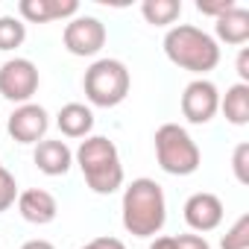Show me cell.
<instances>
[{"label":"cell","mask_w":249,"mask_h":249,"mask_svg":"<svg viewBox=\"0 0 249 249\" xmlns=\"http://www.w3.org/2000/svg\"><path fill=\"white\" fill-rule=\"evenodd\" d=\"M185 223L196 231V234H205V231H214L220 223H223V199L217 194H208V191H199V194H191L185 199Z\"/></svg>","instance_id":"obj_10"},{"label":"cell","mask_w":249,"mask_h":249,"mask_svg":"<svg viewBox=\"0 0 249 249\" xmlns=\"http://www.w3.org/2000/svg\"><path fill=\"white\" fill-rule=\"evenodd\" d=\"M150 249H176V237L173 234H161L150 243Z\"/></svg>","instance_id":"obj_26"},{"label":"cell","mask_w":249,"mask_h":249,"mask_svg":"<svg viewBox=\"0 0 249 249\" xmlns=\"http://www.w3.org/2000/svg\"><path fill=\"white\" fill-rule=\"evenodd\" d=\"M220 111L226 114L231 126H246L249 123V85L243 82L229 85L226 94L220 97Z\"/></svg>","instance_id":"obj_16"},{"label":"cell","mask_w":249,"mask_h":249,"mask_svg":"<svg viewBox=\"0 0 249 249\" xmlns=\"http://www.w3.org/2000/svg\"><path fill=\"white\" fill-rule=\"evenodd\" d=\"M141 15L153 27H170L182 15V0H144Z\"/></svg>","instance_id":"obj_17"},{"label":"cell","mask_w":249,"mask_h":249,"mask_svg":"<svg viewBox=\"0 0 249 249\" xmlns=\"http://www.w3.org/2000/svg\"><path fill=\"white\" fill-rule=\"evenodd\" d=\"M164 56L196 76H205L220 65V44L214 41L211 33L194 27V24H176L164 36Z\"/></svg>","instance_id":"obj_3"},{"label":"cell","mask_w":249,"mask_h":249,"mask_svg":"<svg viewBox=\"0 0 249 249\" xmlns=\"http://www.w3.org/2000/svg\"><path fill=\"white\" fill-rule=\"evenodd\" d=\"M79 249H126V243H123L120 237L103 234V237H94V240H88V243H85V246H79Z\"/></svg>","instance_id":"obj_24"},{"label":"cell","mask_w":249,"mask_h":249,"mask_svg":"<svg viewBox=\"0 0 249 249\" xmlns=\"http://www.w3.org/2000/svg\"><path fill=\"white\" fill-rule=\"evenodd\" d=\"M82 88H85V97H88L91 106L114 108V106H120L123 100L129 97L132 76H129L126 65H123L120 59H97L85 71Z\"/></svg>","instance_id":"obj_5"},{"label":"cell","mask_w":249,"mask_h":249,"mask_svg":"<svg viewBox=\"0 0 249 249\" xmlns=\"http://www.w3.org/2000/svg\"><path fill=\"white\" fill-rule=\"evenodd\" d=\"M120 220L132 237H156L167 223V199L156 179H132L123 188Z\"/></svg>","instance_id":"obj_1"},{"label":"cell","mask_w":249,"mask_h":249,"mask_svg":"<svg viewBox=\"0 0 249 249\" xmlns=\"http://www.w3.org/2000/svg\"><path fill=\"white\" fill-rule=\"evenodd\" d=\"M56 126H59V132H62L65 138L82 141V138H88L91 129H94V111H91V106H85V103H68V106H62L59 114H56Z\"/></svg>","instance_id":"obj_14"},{"label":"cell","mask_w":249,"mask_h":249,"mask_svg":"<svg viewBox=\"0 0 249 249\" xmlns=\"http://www.w3.org/2000/svg\"><path fill=\"white\" fill-rule=\"evenodd\" d=\"M237 76H240V82L243 85H249V47H240V53H237Z\"/></svg>","instance_id":"obj_25"},{"label":"cell","mask_w":249,"mask_h":249,"mask_svg":"<svg viewBox=\"0 0 249 249\" xmlns=\"http://www.w3.org/2000/svg\"><path fill=\"white\" fill-rule=\"evenodd\" d=\"M237 3L234 0H196V9L202 12V15H208V18H220V15H226L229 9H234Z\"/></svg>","instance_id":"obj_22"},{"label":"cell","mask_w":249,"mask_h":249,"mask_svg":"<svg viewBox=\"0 0 249 249\" xmlns=\"http://www.w3.org/2000/svg\"><path fill=\"white\" fill-rule=\"evenodd\" d=\"M33 161L44 176H65L73 167V150L62 138H44L36 144Z\"/></svg>","instance_id":"obj_12"},{"label":"cell","mask_w":249,"mask_h":249,"mask_svg":"<svg viewBox=\"0 0 249 249\" xmlns=\"http://www.w3.org/2000/svg\"><path fill=\"white\" fill-rule=\"evenodd\" d=\"M231 170H234V179L240 185H249V144H237L234 153H231Z\"/></svg>","instance_id":"obj_21"},{"label":"cell","mask_w":249,"mask_h":249,"mask_svg":"<svg viewBox=\"0 0 249 249\" xmlns=\"http://www.w3.org/2000/svg\"><path fill=\"white\" fill-rule=\"evenodd\" d=\"M173 237H176V249H211L205 234H173Z\"/></svg>","instance_id":"obj_23"},{"label":"cell","mask_w":249,"mask_h":249,"mask_svg":"<svg viewBox=\"0 0 249 249\" xmlns=\"http://www.w3.org/2000/svg\"><path fill=\"white\" fill-rule=\"evenodd\" d=\"M220 249H249V214H240L220 237Z\"/></svg>","instance_id":"obj_19"},{"label":"cell","mask_w":249,"mask_h":249,"mask_svg":"<svg viewBox=\"0 0 249 249\" xmlns=\"http://www.w3.org/2000/svg\"><path fill=\"white\" fill-rule=\"evenodd\" d=\"M27 38V27L21 18L15 15H3L0 18V50L9 53V50H18Z\"/></svg>","instance_id":"obj_18"},{"label":"cell","mask_w":249,"mask_h":249,"mask_svg":"<svg viewBox=\"0 0 249 249\" xmlns=\"http://www.w3.org/2000/svg\"><path fill=\"white\" fill-rule=\"evenodd\" d=\"M6 129H9L12 141H18V144H38V141H44V135L50 129V114L38 103H24L9 114Z\"/></svg>","instance_id":"obj_9"},{"label":"cell","mask_w":249,"mask_h":249,"mask_svg":"<svg viewBox=\"0 0 249 249\" xmlns=\"http://www.w3.org/2000/svg\"><path fill=\"white\" fill-rule=\"evenodd\" d=\"M15 199H18V182L3 164H0V214L9 211L15 205Z\"/></svg>","instance_id":"obj_20"},{"label":"cell","mask_w":249,"mask_h":249,"mask_svg":"<svg viewBox=\"0 0 249 249\" xmlns=\"http://www.w3.org/2000/svg\"><path fill=\"white\" fill-rule=\"evenodd\" d=\"M106 24L94 15H73L68 24H65V33H62V41H65V50L71 56H97L103 47H106Z\"/></svg>","instance_id":"obj_7"},{"label":"cell","mask_w":249,"mask_h":249,"mask_svg":"<svg viewBox=\"0 0 249 249\" xmlns=\"http://www.w3.org/2000/svg\"><path fill=\"white\" fill-rule=\"evenodd\" d=\"M21 249H56V246H53L50 240H41V237H36V240H27Z\"/></svg>","instance_id":"obj_27"},{"label":"cell","mask_w":249,"mask_h":249,"mask_svg":"<svg viewBox=\"0 0 249 249\" xmlns=\"http://www.w3.org/2000/svg\"><path fill=\"white\" fill-rule=\"evenodd\" d=\"M73 161L79 164V170L85 176V185L94 194L108 196L117 188H123V161H120V153H117L114 141H108L106 135L82 138L76 153H73Z\"/></svg>","instance_id":"obj_2"},{"label":"cell","mask_w":249,"mask_h":249,"mask_svg":"<svg viewBox=\"0 0 249 249\" xmlns=\"http://www.w3.org/2000/svg\"><path fill=\"white\" fill-rule=\"evenodd\" d=\"M214 33H217V44L220 41H226V44H231V47H243L246 41H249V12L243 9V6H234V9H229L226 15H220L217 21H214Z\"/></svg>","instance_id":"obj_15"},{"label":"cell","mask_w":249,"mask_h":249,"mask_svg":"<svg viewBox=\"0 0 249 249\" xmlns=\"http://www.w3.org/2000/svg\"><path fill=\"white\" fill-rule=\"evenodd\" d=\"M153 144H156L159 167L170 176H191L202 164V153H199L196 141L179 123H161L153 135Z\"/></svg>","instance_id":"obj_4"},{"label":"cell","mask_w":249,"mask_h":249,"mask_svg":"<svg viewBox=\"0 0 249 249\" xmlns=\"http://www.w3.org/2000/svg\"><path fill=\"white\" fill-rule=\"evenodd\" d=\"M15 202H18V214H21L27 223H33V226H47V223H53L56 214H59L56 196H53L50 191H44V188H27V191L18 194Z\"/></svg>","instance_id":"obj_11"},{"label":"cell","mask_w":249,"mask_h":249,"mask_svg":"<svg viewBox=\"0 0 249 249\" xmlns=\"http://www.w3.org/2000/svg\"><path fill=\"white\" fill-rule=\"evenodd\" d=\"M38 68L30 62V59H6L0 65V97H6L9 103H33V94L38 91Z\"/></svg>","instance_id":"obj_6"},{"label":"cell","mask_w":249,"mask_h":249,"mask_svg":"<svg viewBox=\"0 0 249 249\" xmlns=\"http://www.w3.org/2000/svg\"><path fill=\"white\" fill-rule=\"evenodd\" d=\"M220 111V91L211 79L196 76L194 82L185 85L182 91V114L188 123L194 126H202V123H211L214 114Z\"/></svg>","instance_id":"obj_8"},{"label":"cell","mask_w":249,"mask_h":249,"mask_svg":"<svg viewBox=\"0 0 249 249\" xmlns=\"http://www.w3.org/2000/svg\"><path fill=\"white\" fill-rule=\"evenodd\" d=\"M18 12L30 24H50L79 15V3L76 0H21Z\"/></svg>","instance_id":"obj_13"}]
</instances>
